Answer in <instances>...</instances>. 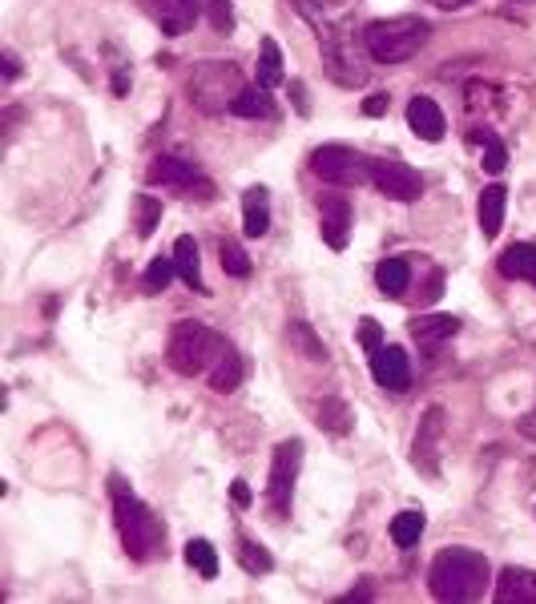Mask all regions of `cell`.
I'll return each mask as SVG.
<instances>
[{"mask_svg": "<svg viewBox=\"0 0 536 604\" xmlns=\"http://www.w3.org/2000/svg\"><path fill=\"white\" fill-rule=\"evenodd\" d=\"M488 584H496L492 581V564L476 549H444L427 569V589H432L436 601L447 604L481 601Z\"/></svg>", "mask_w": 536, "mask_h": 604, "instance_id": "1", "label": "cell"}, {"mask_svg": "<svg viewBox=\"0 0 536 604\" xmlns=\"http://www.w3.org/2000/svg\"><path fill=\"white\" fill-rule=\"evenodd\" d=\"M110 492H113V516H117V532H122L125 552L134 560H154L157 552H162V540H166L162 520L130 492V483H125L122 476H110Z\"/></svg>", "mask_w": 536, "mask_h": 604, "instance_id": "2", "label": "cell"}, {"mask_svg": "<svg viewBox=\"0 0 536 604\" xmlns=\"http://www.w3.org/2000/svg\"><path fill=\"white\" fill-rule=\"evenodd\" d=\"M226 351V339L206 323H194V319H182L174 323L169 331V343H166V358L169 367L194 379V375H210V367L218 363V355Z\"/></svg>", "mask_w": 536, "mask_h": 604, "instance_id": "3", "label": "cell"}, {"mask_svg": "<svg viewBox=\"0 0 536 604\" xmlns=\"http://www.w3.org/2000/svg\"><path fill=\"white\" fill-rule=\"evenodd\" d=\"M427 33L432 29L420 17H388V21H371L363 29V49L380 65H400V61H408L427 45Z\"/></svg>", "mask_w": 536, "mask_h": 604, "instance_id": "4", "label": "cell"}, {"mask_svg": "<svg viewBox=\"0 0 536 604\" xmlns=\"http://www.w3.org/2000/svg\"><path fill=\"white\" fill-rule=\"evenodd\" d=\"M243 73L230 61H206V65L194 69L190 77V101L202 113H226L235 110L238 93H243Z\"/></svg>", "mask_w": 536, "mask_h": 604, "instance_id": "5", "label": "cell"}, {"mask_svg": "<svg viewBox=\"0 0 536 604\" xmlns=\"http://www.w3.org/2000/svg\"><path fill=\"white\" fill-rule=\"evenodd\" d=\"M319 49H323V69L327 77L343 85V90H359L368 81V69L359 61V49H355V33H351V21H339L331 24L327 33H319Z\"/></svg>", "mask_w": 536, "mask_h": 604, "instance_id": "6", "label": "cell"}, {"mask_svg": "<svg viewBox=\"0 0 536 604\" xmlns=\"http://www.w3.org/2000/svg\"><path fill=\"white\" fill-rule=\"evenodd\" d=\"M311 169L315 178L331 181V186H368L375 162L351 146H319L311 154Z\"/></svg>", "mask_w": 536, "mask_h": 604, "instance_id": "7", "label": "cell"}, {"mask_svg": "<svg viewBox=\"0 0 536 604\" xmlns=\"http://www.w3.org/2000/svg\"><path fill=\"white\" fill-rule=\"evenodd\" d=\"M299 468H302V439H282L279 448H275V459H270V480H267V503L275 516L291 512Z\"/></svg>", "mask_w": 536, "mask_h": 604, "instance_id": "8", "label": "cell"}, {"mask_svg": "<svg viewBox=\"0 0 536 604\" xmlns=\"http://www.w3.org/2000/svg\"><path fill=\"white\" fill-rule=\"evenodd\" d=\"M444 436H447V415L444 407H427L412 439V464L424 476H440V456H444Z\"/></svg>", "mask_w": 536, "mask_h": 604, "instance_id": "9", "label": "cell"}, {"mask_svg": "<svg viewBox=\"0 0 536 604\" xmlns=\"http://www.w3.org/2000/svg\"><path fill=\"white\" fill-rule=\"evenodd\" d=\"M371 186L391 201H415L424 194L420 169H412L408 162H400V157H380L375 169H371Z\"/></svg>", "mask_w": 536, "mask_h": 604, "instance_id": "10", "label": "cell"}, {"mask_svg": "<svg viewBox=\"0 0 536 604\" xmlns=\"http://www.w3.org/2000/svg\"><path fill=\"white\" fill-rule=\"evenodd\" d=\"M154 186H174V190H198V198H210L214 186L198 174L194 162L186 157H154L150 162V174H146Z\"/></svg>", "mask_w": 536, "mask_h": 604, "instance_id": "11", "label": "cell"}, {"mask_svg": "<svg viewBox=\"0 0 536 604\" xmlns=\"http://www.w3.org/2000/svg\"><path fill=\"white\" fill-rule=\"evenodd\" d=\"M142 9L162 24V33L182 37L190 33L194 21L202 17V0H142Z\"/></svg>", "mask_w": 536, "mask_h": 604, "instance_id": "12", "label": "cell"}, {"mask_svg": "<svg viewBox=\"0 0 536 604\" xmlns=\"http://www.w3.org/2000/svg\"><path fill=\"white\" fill-rule=\"evenodd\" d=\"M371 375H375V383H380L383 392H395L403 395L408 387H412V367H408V351L403 347H388L383 343L375 355H371Z\"/></svg>", "mask_w": 536, "mask_h": 604, "instance_id": "13", "label": "cell"}, {"mask_svg": "<svg viewBox=\"0 0 536 604\" xmlns=\"http://www.w3.org/2000/svg\"><path fill=\"white\" fill-rule=\"evenodd\" d=\"M319 230H323V242L331 250L347 247V238H351V201L343 194L319 198Z\"/></svg>", "mask_w": 536, "mask_h": 604, "instance_id": "14", "label": "cell"}, {"mask_svg": "<svg viewBox=\"0 0 536 604\" xmlns=\"http://www.w3.org/2000/svg\"><path fill=\"white\" fill-rule=\"evenodd\" d=\"M460 335V319L452 314H420L412 319V339L420 343V351H440L447 339Z\"/></svg>", "mask_w": 536, "mask_h": 604, "instance_id": "15", "label": "cell"}, {"mask_svg": "<svg viewBox=\"0 0 536 604\" xmlns=\"http://www.w3.org/2000/svg\"><path fill=\"white\" fill-rule=\"evenodd\" d=\"M408 125H412V134L420 137V142H440L447 129L444 113H440V105L432 97L408 101Z\"/></svg>", "mask_w": 536, "mask_h": 604, "instance_id": "16", "label": "cell"}, {"mask_svg": "<svg viewBox=\"0 0 536 604\" xmlns=\"http://www.w3.org/2000/svg\"><path fill=\"white\" fill-rule=\"evenodd\" d=\"M496 604H536V572L533 569H501L496 576Z\"/></svg>", "mask_w": 536, "mask_h": 604, "instance_id": "17", "label": "cell"}, {"mask_svg": "<svg viewBox=\"0 0 536 604\" xmlns=\"http://www.w3.org/2000/svg\"><path fill=\"white\" fill-rule=\"evenodd\" d=\"M243 230L246 238H262L270 230V194L262 186H250L243 194Z\"/></svg>", "mask_w": 536, "mask_h": 604, "instance_id": "18", "label": "cell"}, {"mask_svg": "<svg viewBox=\"0 0 536 604\" xmlns=\"http://www.w3.org/2000/svg\"><path fill=\"white\" fill-rule=\"evenodd\" d=\"M496 267H501L504 279H520V282H533L536 287V247L533 242H513V247L496 258Z\"/></svg>", "mask_w": 536, "mask_h": 604, "instance_id": "19", "label": "cell"}, {"mask_svg": "<svg viewBox=\"0 0 536 604\" xmlns=\"http://www.w3.org/2000/svg\"><path fill=\"white\" fill-rule=\"evenodd\" d=\"M375 282H380L383 299H403L412 287V262L408 258H383L375 267Z\"/></svg>", "mask_w": 536, "mask_h": 604, "instance_id": "20", "label": "cell"}, {"mask_svg": "<svg viewBox=\"0 0 536 604\" xmlns=\"http://www.w3.org/2000/svg\"><path fill=\"white\" fill-rule=\"evenodd\" d=\"M504 206H508V190L504 186H484L481 194V206H476V218H481V235L496 238L501 235V226H504Z\"/></svg>", "mask_w": 536, "mask_h": 604, "instance_id": "21", "label": "cell"}, {"mask_svg": "<svg viewBox=\"0 0 536 604\" xmlns=\"http://www.w3.org/2000/svg\"><path fill=\"white\" fill-rule=\"evenodd\" d=\"M174 262H178V279L198 294H210L206 291V282H202V262H198V242L190 235H182L174 242Z\"/></svg>", "mask_w": 536, "mask_h": 604, "instance_id": "22", "label": "cell"}, {"mask_svg": "<svg viewBox=\"0 0 536 604\" xmlns=\"http://www.w3.org/2000/svg\"><path fill=\"white\" fill-rule=\"evenodd\" d=\"M206 379H210V387L218 395L238 392V383H243V355H238V351L226 343V351L218 355V363L210 367V375H206Z\"/></svg>", "mask_w": 536, "mask_h": 604, "instance_id": "23", "label": "cell"}, {"mask_svg": "<svg viewBox=\"0 0 536 604\" xmlns=\"http://www.w3.org/2000/svg\"><path fill=\"white\" fill-rule=\"evenodd\" d=\"M295 4L319 33H327L331 24H339L347 17V0H295Z\"/></svg>", "mask_w": 536, "mask_h": 604, "instance_id": "24", "label": "cell"}, {"mask_svg": "<svg viewBox=\"0 0 536 604\" xmlns=\"http://www.w3.org/2000/svg\"><path fill=\"white\" fill-rule=\"evenodd\" d=\"M230 113H235V117H270V113H275L270 90H262V85H255V90H243Z\"/></svg>", "mask_w": 536, "mask_h": 604, "instance_id": "25", "label": "cell"}, {"mask_svg": "<svg viewBox=\"0 0 536 604\" xmlns=\"http://www.w3.org/2000/svg\"><path fill=\"white\" fill-rule=\"evenodd\" d=\"M319 427L331 436H347L351 431V407L343 399H323L319 403Z\"/></svg>", "mask_w": 536, "mask_h": 604, "instance_id": "26", "label": "cell"}, {"mask_svg": "<svg viewBox=\"0 0 536 604\" xmlns=\"http://www.w3.org/2000/svg\"><path fill=\"white\" fill-rule=\"evenodd\" d=\"M186 560H190V569L198 572L202 581H214V576H218V552H214L210 540H190V544H186Z\"/></svg>", "mask_w": 536, "mask_h": 604, "instance_id": "27", "label": "cell"}, {"mask_svg": "<svg viewBox=\"0 0 536 604\" xmlns=\"http://www.w3.org/2000/svg\"><path fill=\"white\" fill-rule=\"evenodd\" d=\"M282 81V49L275 41H262V56H258V85L262 90H275Z\"/></svg>", "mask_w": 536, "mask_h": 604, "instance_id": "28", "label": "cell"}, {"mask_svg": "<svg viewBox=\"0 0 536 604\" xmlns=\"http://www.w3.org/2000/svg\"><path fill=\"white\" fill-rule=\"evenodd\" d=\"M420 537H424V512H400L391 520V540H395L400 549L420 544Z\"/></svg>", "mask_w": 536, "mask_h": 604, "instance_id": "29", "label": "cell"}, {"mask_svg": "<svg viewBox=\"0 0 536 604\" xmlns=\"http://www.w3.org/2000/svg\"><path fill=\"white\" fill-rule=\"evenodd\" d=\"M238 564H243L246 572H270L275 569V560H270V552L262 549V544H255V540H246V537H238Z\"/></svg>", "mask_w": 536, "mask_h": 604, "instance_id": "30", "label": "cell"}, {"mask_svg": "<svg viewBox=\"0 0 536 604\" xmlns=\"http://www.w3.org/2000/svg\"><path fill=\"white\" fill-rule=\"evenodd\" d=\"M287 339H291L295 347L311 358V363H323V358H327V347L319 343V339H315V331L307 323H291V326H287Z\"/></svg>", "mask_w": 536, "mask_h": 604, "instance_id": "31", "label": "cell"}, {"mask_svg": "<svg viewBox=\"0 0 536 604\" xmlns=\"http://www.w3.org/2000/svg\"><path fill=\"white\" fill-rule=\"evenodd\" d=\"M174 274H178V262H174V254H169V258H154V262H150V270H146V279H142V287H146L150 294L166 291Z\"/></svg>", "mask_w": 536, "mask_h": 604, "instance_id": "32", "label": "cell"}, {"mask_svg": "<svg viewBox=\"0 0 536 604\" xmlns=\"http://www.w3.org/2000/svg\"><path fill=\"white\" fill-rule=\"evenodd\" d=\"M218 254H223V270L230 279H246V274H250V258H246V250L238 247V242L226 238L223 247H218Z\"/></svg>", "mask_w": 536, "mask_h": 604, "instance_id": "33", "label": "cell"}, {"mask_svg": "<svg viewBox=\"0 0 536 604\" xmlns=\"http://www.w3.org/2000/svg\"><path fill=\"white\" fill-rule=\"evenodd\" d=\"M476 142L484 146V169L488 174H501L504 166H508V149H504V142L496 134H476Z\"/></svg>", "mask_w": 536, "mask_h": 604, "instance_id": "34", "label": "cell"}, {"mask_svg": "<svg viewBox=\"0 0 536 604\" xmlns=\"http://www.w3.org/2000/svg\"><path fill=\"white\" fill-rule=\"evenodd\" d=\"M157 222H162V201L142 194V198H137V235L150 238L157 230Z\"/></svg>", "mask_w": 536, "mask_h": 604, "instance_id": "35", "label": "cell"}, {"mask_svg": "<svg viewBox=\"0 0 536 604\" xmlns=\"http://www.w3.org/2000/svg\"><path fill=\"white\" fill-rule=\"evenodd\" d=\"M202 12H206V21H210L218 33H230V24H235L230 0H202Z\"/></svg>", "mask_w": 536, "mask_h": 604, "instance_id": "36", "label": "cell"}, {"mask_svg": "<svg viewBox=\"0 0 536 604\" xmlns=\"http://www.w3.org/2000/svg\"><path fill=\"white\" fill-rule=\"evenodd\" d=\"M359 343H363V347H368L371 355H375V351L383 347V335H380V323H375V319H363V331H359Z\"/></svg>", "mask_w": 536, "mask_h": 604, "instance_id": "37", "label": "cell"}, {"mask_svg": "<svg viewBox=\"0 0 536 604\" xmlns=\"http://www.w3.org/2000/svg\"><path fill=\"white\" fill-rule=\"evenodd\" d=\"M388 105H391L388 93H371V97L363 101V113H368V117H380V113H388Z\"/></svg>", "mask_w": 536, "mask_h": 604, "instance_id": "38", "label": "cell"}, {"mask_svg": "<svg viewBox=\"0 0 536 604\" xmlns=\"http://www.w3.org/2000/svg\"><path fill=\"white\" fill-rule=\"evenodd\" d=\"M17 73H21V61H17V53H12V49H4V77L17 81Z\"/></svg>", "mask_w": 536, "mask_h": 604, "instance_id": "39", "label": "cell"}, {"mask_svg": "<svg viewBox=\"0 0 536 604\" xmlns=\"http://www.w3.org/2000/svg\"><path fill=\"white\" fill-rule=\"evenodd\" d=\"M230 496H235L238 508H246V503H250V488H246V480H235V488H230Z\"/></svg>", "mask_w": 536, "mask_h": 604, "instance_id": "40", "label": "cell"}, {"mask_svg": "<svg viewBox=\"0 0 536 604\" xmlns=\"http://www.w3.org/2000/svg\"><path fill=\"white\" fill-rule=\"evenodd\" d=\"M520 431H525L528 439H536V407H533V412L525 415V419H520Z\"/></svg>", "mask_w": 536, "mask_h": 604, "instance_id": "41", "label": "cell"}, {"mask_svg": "<svg viewBox=\"0 0 536 604\" xmlns=\"http://www.w3.org/2000/svg\"><path fill=\"white\" fill-rule=\"evenodd\" d=\"M440 9H464V4H472V0H436Z\"/></svg>", "mask_w": 536, "mask_h": 604, "instance_id": "42", "label": "cell"}]
</instances>
